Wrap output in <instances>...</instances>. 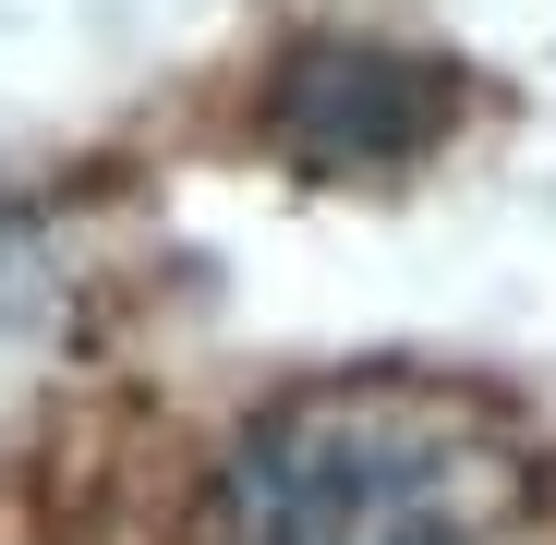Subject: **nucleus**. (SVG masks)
Masks as SVG:
<instances>
[{"label":"nucleus","instance_id":"f257e3e1","mask_svg":"<svg viewBox=\"0 0 556 545\" xmlns=\"http://www.w3.org/2000/svg\"><path fill=\"white\" fill-rule=\"evenodd\" d=\"M194 545H556V448L447 376H315L218 448Z\"/></svg>","mask_w":556,"mask_h":545},{"label":"nucleus","instance_id":"f03ea898","mask_svg":"<svg viewBox=\"0 0 556 545\" xmlns=\"http://www.w3.org/2000/svg\"><path fill=\"white\" fill-rule=\"evenodd\" d=\"M447 73L412 61V49H376V37H327L303 49L291 73L266 85V134L291 170L315 182H376V170H412L435 134H447Z\"/></svg>","mask_w":556,"mask_h":545}]
</instances>
